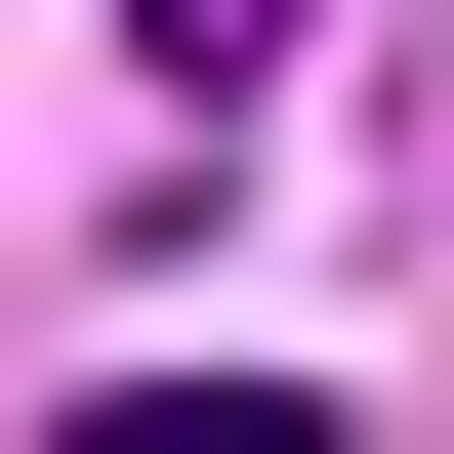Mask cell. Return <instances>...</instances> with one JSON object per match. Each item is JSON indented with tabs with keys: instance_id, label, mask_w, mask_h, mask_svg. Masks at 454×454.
Masks as SVG:
<instances>
[{
	"instance_id": "6da1fadb",
	"label": "cell",
	"mask_w": 454,
	"mask_h": 454,
	"mask_svg": "<svg viewBox=\"0 0 454 454\" xmlns=\"http://www.w3.org/2000/svg\"><path fill=\"white\" fill-rule=\"evenodd\" d=\"M166 83H289V0H166Z\"/></svg>"
}]
</instances>
